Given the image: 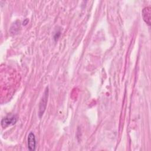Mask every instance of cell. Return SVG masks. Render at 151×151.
Masks as SVG:
<instances>
[{
  "mask_svg": "<svg viewBox=\"0 0 151 151\" xmlns=\"http://www.w3.org/2000/svg\"><path fill=\"white\" fill-rule=\"evenodd\" d=\"M48 96V87L45 90L44 94L42 97V99L40 102L39 104V110H38V116L41 118V116L43 115L44 111L46 108L47 103V99Z\"/></svg>",
  "mask_w": 151,
  "mask_h": 151,
  "instance_id": "cell-1",
  "label": "cell"
},
{
  "mask_svg": "<svg viewBox=\"0 0 151 151\" xmlns=\"http://www.w3.org/2000/svg\"><path fill=\"white\" fill-rule=\"evenodd\" d=\"M17 117L16 115H9L3 118L1 120V126L3 128H5L9 126L13 125L16 123Z\"/></svg>",
  "mask_w": 151,
  "mask_h": 151,
  "instance_id": "cell-2",
  "label": "cell"
},
{
  "mask_svg": "<svg viewBox=\"0 0 151 151\" xmlns=\"http://www.w3.org/2000/svg\"><path fill=\"white\" fill-rule=\"evenodd\" d=\"M151 9L149 6L145 7L142 10V17L144 21L149 25H150Z\"/></svg>",
  "mask_w": 151,
  "mask_h": 151,
  "instance_id": "cell-3",
  "label": "cell"
},
{
  "mask_svg": "<svg viewBox=\"0 0 151 151\" xmlns=\"http://www.w3.org/2000/svg\"><path fill=\"white\" fill-rule=\"evenodd\" d=\"M28 148L30 151L35 150L36 147V140L35 134L30 132L28 136Z\"/></svg>",
  "mask_w": 151,
  "mask_h": 151,
  "instance_id": "cell-4",
  "label": "cell"
}]
</instances>
